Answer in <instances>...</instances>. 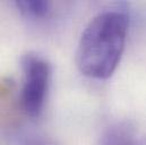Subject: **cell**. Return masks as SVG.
<instances>
[{
    "instance_id": "4",
    "label": "cell",
    "mask_w": 146,
    "mask_h": 145,
    "mask_svg": "<svg viewBox=\"0 0 146 145\" xmlns=\"http://www.w3.org/2000/svg\"><path fill=\"white\" fill-rule=\"evenodd\" d=\"M101 145H134V135L127 126L118 125L106 133Z\"/></svg>"
},
{
    "instance_id": "3",
    "label": "cell",
    "mask_w": 146,
    "mask_h": 145,
    "mask_svg": "<svg viewBox=\"0 0 146 145\" xmlns=\"http://www.w3.org/2000/svg\"><path fill=\"white\" fill-rule=\"evenodd\" d=\"M16 6L19 11L26 17L31 18H44L51 11L50 1H37V0H22L16 1Z\"/></svg>"
},
{
    "instance_id": "1",
    "label": "cell",
    "mask_w": 146,
    "mask_h": 145,
    "mask_svg": "<svg viewBox=\"0 0 146 145\" xmlns=\"http://www.w3.org/2000/svg\"><path fill=\"white\" fill-rule=\"evenodd\" d=\"M128 16L111 10L95 16L80 36L76 64L85 76L104 79L118 67L126 43Z\"/></svg>"
},
{
    "instance_id": "2",
    "label": "cell",
    "mask_w": 146,
    "mask_h": 145,
    "mask_svg": "<svg viewBox=\"0 0 146 145\" xmlns=\"http://www.w3.org/2000/svg\"><path fill=\"white\" fill-rule=\"evenodd\" d=\"M24 85L22 91V106L30 117H38L49 88L51 67L49 63L35 53H27L22 58Z\"/></svg>"
},
{
    "instance_id": "5",
    "label": "cell",
    "mask_w": 146,
    "mask_h": 145,
    "mask_svg": "<svg viewBox=\"0 0 146 145\" xmlns=\"http://www.w3.org/2000/svg\"><path fill=\"white\" fill-rule=\"evenodd\" d=\"M38 145H50V144H38Z\"/></svg>"
}]
</instances>
